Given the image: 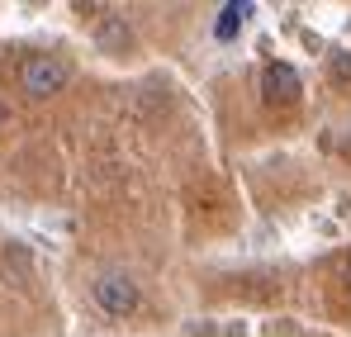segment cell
<instances>
[{"instance_id": "277c9868", "label": "cell", "mask_w": 351, "mask_h": 337, "mask_svg": "<svg viewBox=\"0 0 351 337\" xmlns=\"http://www.w3.org/2000/svg\"><path fill=\"white\" fill-rule=\"evenodd\" d=\"M95 38H100V48H105V53H123V48H128V29H123L119 19H105Z\"/></svg>"}, {"instance_id": "6da1fadb", "label": "cell", "mask_w": 351, "mask_h": 337, "mask_svg": "<svg viewBox=\"0 0 351 337\" xmlns=\"http://www.w3.org/2000/svg\"><path fill=\"white\" fill-rule=\"evenodd\" d=\"M66 81H71V67H66L58 53H29V57H24V67H19V91H24L29 100H48V95H58Z\"/></svg>"}, {"instance_id": "8992f818", "label": "cell", "mask_w": 351, "mask_h": 337, "mask_svg": "<svg viewBox=\"0 0 351 337\" xmlns=\"http://www.w3.org/2000/svg\"><path fill=\"white\" fill-rule=\"evenodd\" d=\"M332 71H337V76H351V53H337V57H332Z\"/></svg>"}, {"instance_id": "52a82bcc", "label": "cell", "mask_w": 351, "mask_h": 337, "mask_svg": "<svg viewBox=\"0 0 351 337\" xmlns=\"http://www.w3.org/2000/svg\"><path fill=\"white\" fill-rule=\"evenodd\" d=\"M342 276H347V290H351V262H347V271H342Z\"/></svg>"}, {"instance_id": "7a4b0ae2", "label": "cell", "mask_w": 351, "mask_h": 337, "mask_svg": "<svg viewBox=\"0 0 351 337\" xmlns=\"http://www.w3.org/2000/svg\"><path fill=\"white\" fill-rule=\"evenodd\" d=\"M90 294H95V304H100L110 318H128V314L143 304V290H138V281H133L128 271H100V276L90 281Z\"/></svg>"}, {"instance_id": "5b68a950", "label": "cell", "mask_w": 351, "mask_h": 337, "mask_svg": "<svg viewBox=\"0 0 351 337\" xmlns=\"http://www.w3.org/2000/svg\"><path fill=\"white\" fill-rule=\"evenodd\" d=\"M242 14H247V5H223V19H219V38H228L237 24H242Z\"/></svg>"}, {"instance_id": "3957f363", "label": "cell", "mask_w": 351, "mask_h": 337, "mask_svg": "<svg viewBox=\"0 0 351 337\" xmlns=\"http://www.w3.org/2000/svg\"><path fill=\"white\" fill-rule=\"evenodd\" d=\"M299 91H304V81H299V71H294L290 62H266L261 67V95L271 105H294Z\"/></svg>"}]
</instances>
